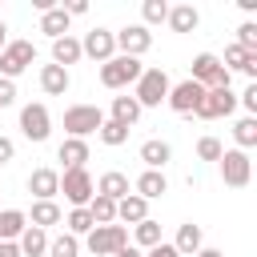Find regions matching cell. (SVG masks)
I'll list each match as a JSON object with an SVG mask.
<instances>
[{
    "mask_svg": "<svg viewBox=\"0 0 257 257\" xmlns=\"http://www.w3.org/2000/svg\"><path fill=\"white\" fill-rule=\"evenodd\" d=\"M133 193H137V197H145V201H157V197H165V193H169V181H165V173L145 169V173L133 181Z\"/></svg>",
    "mask_w": 257,
    "mask_h": 257,
    "instance_id": "18",
    "label": "cell"
},
{
    "mask_svg": "<svg viewBox=\"0 0 257 257\" xmlns=\"http://www.w3.org/2000/svg\"><path fill=\"white\" fill-rule=\"evenodd\" d=\"M237 44H241L245 52H257V24H253V20H245V24L237 28Z\"/></svg>",
    "mask_w": 257,
    "mask_h": 257,
    "instance_id": "37",
    "label": "cell"
},
{
    "mask_svg": "<svg viewBox=\"0 0 257 257\" xmlns=\"http://www.w3.org/2000/svg\"><path fill=\"white\" fill-rule=\"evenodd\" d=\"M165 16H169V4H165V0H145V4H141V24H145V28L165 24Z\"/></svg>",
    "mask_w": 257,
    "mask_h": 257,
    "instance_id": "34",
    "label": "cell"
},
{
    "mask_svg": "<svg viewBox=\"0 0 257 257\" xmlns=\"http://www.w3.org/2000/svg\"><path fill=\"white\" fill-rule=\"evenodd\" d=\"M145 72V64L137 60V56H112V60H104L100 64V84L104 88H112V92H120V88H128V84H137V76Z\"/></svg>",
    "mask_w": 257,
    "mask_h": 257,
    "instance_id": "2",
    "label": "cell"
},
{
    "mask_svg": "<svg viewBox=\"0 0 257 257\" xmlns=\"http://www.w3.org/2000/svg\"><path fill=\"white\" fill-rule=\"evenodd\" d=\"M141 161H145V169L165 173V165L173 161V145H169V141H161V137H149V141L141 145Z\"/></svg>",
    "mask_w": 257,
    "mask_h": 257,
    "instance_id": "15",
    "label": "cell"
},
{
    "mask_svg": "<svg viewBox=\"0 0 257 257\" xmlns=\"http://www.w3.org/2000/svg\"><path fill=\"white\" fill-rule=\"evenodd\" d=\"M165 24H169L173 32H193V28L201 24V12H197L193 4H169V16H165Z\"/></svg>",
    "mask_w": 257,
    "mask_h": 257,
    "instance_id": "22",
    "label": "cell"
},
{
    "mask_svg": "<svg viewBox=\"0 0 257 257\" xmlns=\"http://www.w3.org/2000/svg\"><path fill=\"white\" fill-rule=\"evenodd\" d=\"M76 60H80V40H76V36H60V40H52V64L68 68V64H76Z\"/></svg>",
    "mask_w": 257,
    "mask_h": 257,
    "instance_id": "28",
    "label": "cell"
},
{
    "mask_svg": "<svg viewBox=\"0 0 257 257\" xmlns=\"http://www.w3.org/2000/svg\"><path fill=\"white\" fill-rule=\"evenodd\" d=\"M0 257H20V249H16V241H0Z\"/></svg>",
    "mask_w": 257,
    "mask_h": 257,
    "instance_id": "43",
    "label": "cell"
},
{
    "mask_svg": "<svg viewBox=\"0 0 257 257\" xmlns=\"http://www.w3.org/2000/svg\"><path fill=\"white\" fill-rule=\"evenodd\" d=\"M84 209H88L92 225H116V201H108V197H100V193H96Z\"/></svg>",
    "mask_w": 257,
    "mask_h": 257,
    "instance_id": "29",
    "label": "cell"
},
{
    "mask_svg": "<svg viewBox=\"0 0 257 257\" xmlns=\"http://www.w3.org/2000/svg\"><path fill=\"white\" fill-rule=\"evenodd\" d=\"M20 133L28 137V141H48V133H52V116H48V108L44 104H24L20 108Z\"/></svg>",
    "mask_w": 257,
    "mask_h": 257,
    "instance_id": "13",
    "label": "cell"
},
{
    "mask_svg": "<svg viewBox=\"0 0 257 257\" xmlns=\"http://www.w3.org/2000/svg\"><path fill=\"white\" fill-rule=\"evenodd\" d=\"M145 217H149V201H145V197L128 193V197L116 201V221H124V225H141Z\"/></svg>",
    "mask_w": 257,
    "mask_h": 257,
    "instance_id": "23",
    "label": "cell"
},
{
    "mask_svg": "<svg viewBox=\"0 0 257 257\" xmlns=\"http://www.w3.org/2000/svg\"><path fill=\"white\" fill-rule=\"evenodd\" d=\"M141 257H177V249H173L169 241H161V245H153V249H145Z\"/></svg>",
    "mask_w": 257,
    "mask_h": 257,
    "instance_id": "40",
    "label": "cell"
},
{
    "mask_svg": "<svg viewBox=\"0 0 257 257\" xmlns=\"http://www.w3.org/2000/svg\"><path fill=\"white\" fill-rule=\"evenodd\" d=\"M233 108H237V92H233V88H205V96H201V104H197L193 116H201V120H221V116H229Z\"/></svg>",
    "mask_w": 257,
    "mask_h": 257,
    "instance_id": "10",
    "label": "cell"
},
{
    "mask_svg": "<svg viewBox=\"0 0 257 257\" xmlns=\"http://www.w3.org/2000/svg\"><path fill=\"white\" fill-rule=\"evenodd\" d=\"M68 84H72L68 68H60V64H40V88H44V96H64Z\"/></svg>",
    "mask_w": 257,
    "mask_h": 257,
    "instance_id": "17",
    "label": "cell"
},
{
    "mask_svg": "<svg viewBox=\"0 0 257 257\" xmlns=\"http://www.w3.org/2000/svg\"><path fill=\"white\" fill-rule=\"evenodd\" d=\"M112 36H116V52H120V56H137V60H141V56L153 48V32H149L145 24H124V28L112 32Z\"/></svg>",
    "mask_w": 257,
    "mask_h": 257,
    "instance_id": "11",
    "label": "cell"
},
{
    "mask_svg": "<svg viewBox=\"0 0 257 257\" xmlns=\"http://www.w3.org/2000/svg\"><path fill=\"white\" fill-rule=\"evenodd\" d=\"M32 60H36L32 40H8V44H4V52H0V76H4V80H16Z\"/></svg>",
    "mask_w": 257,
    "mask_h": 257,
    "instance_id": "8",
    "label": "cell"
},
{
    "mask_svg": "<svg viewBox=\"0 0 257 257\" xmlns=\"http://www.w3.org/2000/svg\"><path fill=\"white\" fill-rule=\"evenodd\" d=\"M197 257H225V253H221V249H201Z\"/></svg>",
    "mask_w": 257,
    "mask_h": 257,
    "instance_id": "46",
    "label": "cell"
},
{
    "mask_svg": "<svg viewBox=\"0 0 257 257\" xmlns=\"http://www.w3.org/2000/svg\"><path fill=\"white\" fill-rule=\"evenodd\" d=\"M60 8H64L68 16H84V12H88V4H84V0H72V4H60Z\"/></svg>",
    "mask_w": 257,
    "mask_h": 257,
    "instance_id": "42",
    "label": "cell"
},
{
    "mask_svg": "<svg viewBox=\"0 0 257 257\" xmlns=\"http://www.w3.org/2000/svg\"><path fill=\"white\" fill-rule=\"evenodd\" d=\"M201 96H205V88L197 84V80H177V84H169V96H165V104L173 108V112H181V116H193L197 112V104H201Z\"/></svg>",
    "mask_w": 257,
    "mask_h": 257,
    "instance_id": "9",
    "label": "cell"
},
{
    "mask_svg": "<svg viewBox=\"0 0 257 257\" xmlns=\"http://www.w3.org/2000/svg\"><path fill=\"white\" fill-rule=\"evenodd\" d=\"M133 241H137V249H141V253H145V249H153V245H161V221L145 217L141 225H133Z\"/></svg>",
    "mask_w": 257,
    "mask_h": 257,
    "instance_id": "30",
    "label": "cell"
},
{
    "mask_svg": "<svg viewBox=\"0 0 257 257\" xmlns=\"http://www.w3.org/2000/svg\"><path fill=\"white\" fill-rule=\"evenodd\" d=\"M237 104H241V108H245L249 116H257V84H249V88H245V92L237 96Z\"/></svg>",
    "mask_w": 257,
    "mask_h": 257,
    "instance_id": "38",
    "label": "cell"
},
{
    "mask_svg": "<svg viewBox=\"0 0 257 257\" xmlns=\"http://www.w3.org/2000/svg\"><path fill=\"white\" fill-rule=\"evenodd\" d=\"M189 80H197L201 88H229V84H233V72L221 68V56H213V52H197V56H193V72H189Z\"/></svg>",
    "mask_w": 257,
    "mask_h": 257,
    "instance_id": "4",
    "label": "cell"
},
{
    "mask_svg": "<svg viewBox=\"0 0 257 257\" xmlns=\"http://www.w3.org/2000/svg\"><path fill=\"white\" fill-rule=\"evenodd\" d=\"M88 157H92L88 153V141H76V137H64L60 149H56V161H64V169H84Z\"/></svg>",
    "mask_w": 257,
    "mask_h": 257,
    "instance_id": "20",
    "label": "cell"
},
{
    "mask_svg": "<svg viewBox=\"0 0 257 257\" xmlns=\"http://www.w3.org/2000/svg\"><path fill=\"white\" fill-rule=\"evenodd\" d=\"M165 96H169V72L165 68H145L133 84V100L141 108H161Z\"/></svg>",
    "mask_w": 257,
    "mask_h": 257,
    "instance_id": "1",
    "label": "cell"
},
{
    "mask_svg": "<svg viewBox=\"0 0 257 257\" xmlns=\"http://www.w3.org/2000/svg\"><path fill=\"white\" fill-rule=\"evenodd\" d=\"M8 104H16V80L0 76V108H8Z\"/></svg>",
    "mask_w": 257,
    "mask_h": 257,
    "instance_id": "39",
    "label": "cell"
},
{
    "mask_svg": "<svg viewBox=\"0 0 257 257\" xmlns=\"http://www.w3.org/2000/svg\"><path fill=\"white\" fill-rule=\"evenodd\" d=\"M60 193H64V201H68L72 209H84V205L96 197V181H92L88 169H64V173H60Z\"/></svg>",
    "mask_w": 257,
    "mask_h": 257,
    "instance_id": "3",
    "label": "cell"
},
{
    "mask_svg": "<svg viewBox=\"0 0 257 257\" xmlns=\"http://www.w3.org/2000/svg\"><path fill=\"white\" fill-rule=\"evenodd\" d=\"M68 20H72V16H68L60 4H52L48 12H40V32L52 36V40H60V36H68Z\"/></svg>",
    "mask_w": 257,
    "mask_h": 257,
    "instance_id": "25",
    "label": "cell"
},
{
    "mask_svg": "<svg viewBox=\"0 0 257 257\" xmlns=\"http://www.w3.org/2000/svg\"><path fill=\"white\" fill-rule=\"evenodd\" d=\"M28 193H32V201H56V193H60V173L48 169V165L32 169V173H28Z\"/></svg>",
    "mask_w": 257,
    "mask_h": 257,
    "instance_id": "14",
    "label": "cell"
},
{
    "mask_svg": "<svg viewBox=\"0 0 257 257\" xmlns=\"http://www.w3.org/2000/svg\"><path fill=\"white\" fill-rule=\"evenodd\" d=\"M173 249H177V257H197V253L205 249V233H201V225L185 221V225L177 229V241H173Z\"/></svg>",
    "mask_w": 257,
    "mask_h": 257,
    "instance_id": "16",
    "label": "cell"
},
{
    "mask_svg": "<svg viewBox=\"0 0 257 257\" xmlns=\"http://www.w3.org/2000/svg\"><path fill=\"white\" fill-rule=\"evenodd\" d=\"M24 217H28V225H36V229H44V233H48L52 225L64 221V213H60L56 201H32V209H28Z\"/></svg>",
    "mask_w": 257,
    "mask_h": 257,
    "instance_id": "19",
    "label": "cell"
},
{
    "mask_svg": "<svg viewBox=\"0 0 257 257\" xmlns=\"http://www.w3.org/2000/svg\"><path fill=\"white\" fill-rule=\"evenodd\" d=\"M217 165H221V181H225L229 189H245V185L253 181V161H249V153H241V149H225Z\"/></svg>",
    "mask_w": 257,
    "mask_h": 257,
    "instance_id": "7",
    "label": "cell"
},
{
    "mask_svg": "<svg viewBox=\"0 0 257 257\" xmlns=\"http://www.w3.org/2000/svg\"><path fill=\"white\" fill-rule=\"evenodd\" d=\"M141 112H145V108H141L133 96H112V116H108V120H116V124L133 128V124L141 120Z\"/></svg>",
    "mask_w": 257,
    "mask_h": 257,
    "instance_id": "26",
    "label": "cell"
},
{
    "mask_svg": "<svg viewBox=\"0 0 257 257\" xmlns=\"http://www.w3.org/2000/svg\"><path fill=\"white\" fill-rule=\"evenodd\" d=\"M112 257H141V249H137V245H124V249H116Z\"/></svg>",
    "mask_w": 257,
    "mask_h": 257,
    "instance_id": "44",
    "label": "cell"
},
{
    "mask_svg": "<svg viewBox=\"0 0 257 257\" xmlns=\"http://www.w3.org/2000/svg\"><path fill=\"white\" fill-rule=\"evenodd\" d=\"M12 157H16V145H12L8 137H0V165H8Z\"/></svg>",
    "mask_w": 257,
    "mask_h": 257,
    "instance_id": "41",
    "label": "cell"
},
{
    "mask_svg": "<svg viewBox=\"0 0 257 257\" xmlns=\"http://www.w3.org/2000/svg\"><path fill=\"white\" fill-rule=\"evenodd\" d=\"M221 153H225V145H221L217 137H201V141H197V157H201V161H221Z\"/></svg>",
    "mask_w": 257,
    "mask_h": 257,
    "instance_id": "36",
    "label": "cell"
},
{
    "mask_svg": "<svg viewBox=\"0 0 257 257\" xmlns=\"http://www.w3.org/2000/svg\"><path fill=\"white\" fill-rule=\"evenodd\" d=\"M16 249H20V257H44V253H48V233L36 229V225H28V229L16 237Z\"/></svg>",
    "mask_w": 257,
    "mask_h": 257,
    "instance_id": "24",
    "label": "cell"
},
{
    "mask_svg": "<svg viewBox=\"0 0 257 257\" xmlns=\"http://www.w3.org/2000/svg\"><path fill=\"white\" fill-rule=\"evenodd\" d=\"M233 141H237L241 153H249V149L257 145V116H241V120L233 124Z\"/></svg>",
    "mask_w": 257,
    "mask_h": 257,
    "instance_id": "31",
    "label": "cell"
},
{
    "mask_svg": "<svg viewBox=\"0 0 257 257\" xmlns=\"http://www.w3.org/2000/svg\"><path fill=\"white\" fill-rule=\"evenodd\" d=\"M80 253V241L72 233H60V237H48V253L44 257H76Z\"/></svg>",
    "mask_w": 257,
    "mask_h": 257,
    "instance_id": "32",
    "label": "cell"
},
{
    "mask_svg": "<svg viewBox=\"0 0 257 257\" xmlns=\"http://www.w3.org/2000/svg\"><path fill=\"white\" fill-rule=\"evenodd\" d=\"M128 133H133V128H124V124H116V120H108V116H104V124L96 128V137H100V141H104L108 149L124 145V141H128Z\"/></svg>",
    "mask_w": 257,
    "mask_h": 257,
    "instance_id": "33",
    "label": "cell"
},
{
    "mask_svg": "<svg viewBox=\"0 0 257 257\" xmlns=\"http://www.w3.org/2000/svg\"><path fill=\"white\" fill-rule=\"evenodd\" d=\"M96 193H100V197H108V201H120V197H128V193H133V185H128V177H124L120 169H108V173H100Z\"/></svg>",
    "mask_w": 257,
    "mask_h": 257,
    "instance_id": "21",
    "label": "cell"
},
{
    "mask_svg": "<svg viewBox=\"0 0 257 257\" xmlns=\"http://www.w3.org/2000/svg\"><path fill=\"white\" fill-rule=\"evenodd\" d=\"M100 124H104V112H100L96 104H68V108H64V133L76 137V141H84V137L96 133Z\"/></svg>",
    "mask_w": 257,
    "mask_h": 257,
    "instance_id": "5",
    "label": "cell"
},
{
    "mask_svg": "<svg viewBox=\"0 0 257 257\" xmlns=\"http://www.w3.org/2000/svg\"><path fill=\"white\" fill-rule=\"evenodd\" d=\"M4 44H8V24L0 20V52H4Z\"/></svg>",
    "mask_w": 257,
    "mask_h": 257,
    "instance_id": "45",
    "label": "cell"
},
{
    "mask_svg": "<svg viewBox=\"0 0 257 257\" xmlns=\"http://www.w3.org/2000/svg\"><path fill=\"white\" fill-rule=\"evenodd\" d=\"M80 56H88V60H96V64L112 60V56H116V36H112L108 28H88L84 40H80Z\"/></svg>",
    "mask_w": 257,
    "mask_h": 257,
    "instance_id": "12",
    "label": "cell"
},
{
    "mask_svg": "<svg viewBox=\"0 0 257 257\" xmlns=\"http://www.w3.org/2000/svg\"><path fill=\"white\" fill-rule=\"evenodd\" d=\"M24 229H28L24 209H0V241H16Z\"/></svg>",
    "mask_w": 257,
    "mask_h": 257,
    "instance_id": "27",
    "label": "cell"
},
{
    "mask_svg": "<svg viewBox=\"0 0 257 257\" xmlns=\"http://www.w3.org/2000/svg\"><path fill=\"white\" fill-rule=\"evenodd\" d=\"M84 245H88L92 257H112L116 249L128 245V229L124 225H92V233L84 237Z\"/></svg>",
    "mask_w": 257,
    "mask_h": 257,
    "instance_id": "6",
    "label": "cell"
},
{
    "mask_svg": "<svg viewBox=\"0 0 257 257\" xmlns=\"http://www.w3.org/2000/svg\"><path fill=\"white\" fill-rule=\"evenodd\" d=\"M64 233H72V237H88L92 233V217H88V209H72L68 217H64Z\"/></svg>",
    "mask_w": 257,
    "mask_h": 257,
    "instance_id": "35",
    "label": "cell"
}]
</instances>
